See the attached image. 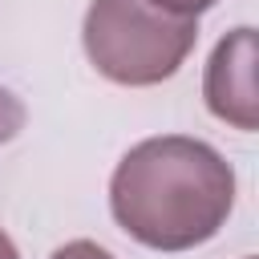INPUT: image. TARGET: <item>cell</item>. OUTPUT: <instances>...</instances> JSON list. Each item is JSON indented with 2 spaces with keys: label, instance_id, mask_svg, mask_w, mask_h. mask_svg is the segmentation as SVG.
I'll list each match as a JSON object with an SVG mask.
<instances>
[{
  "label": "cell",
  "instance_id": "cell-6",
  "mask_svg": "<svg viewBox=\"0 0 259 259\" xmlns=\"http://www.w3.org/2000/svg\"><path fill=\"white\" fill-rule=\"evenodd\" d=\"M150 4H158V8H166V12H174V16H190V20H198L206 8H214L219 0H150Z\"/></svg>",
  "mask_w": 259,
  "mask_h": 259
},
{
  "label": "cell",
  "instance_id": "cell-4",
  "mask_svg": "<svg viewBox=\"0 0 259 259\" xmlns=\"http://www.w3.org/2000/svg\"><path fill=\"white\" fill-rule=\"evenodd\" d=\"M24 121H28L24 101H20L12 89H4V85H0V146H4V142H12V138L24 130Z\"/></svg>",
  "mask_w": 259,
  "mask_h": 259
},
{
  "label": "cell",
  "instance_id": "cell-5",
  "mask_svg": "<svg viewBox=\"0 0 259 259\" xmlns=\"http://www.w3.org/2000/svg\"><path fill=\"white\" fill-rule=\"evenodd\" d=\"M49 259H113V255L93 239H73V243H61Z\"/></svg>",
  "mask_w": 259,
  "mask_h": 259
},
{
  "label": "cell",
  "instance_id": "cell-2",
  "mask_svg": "<svg viewBox=\"0 0 259 259\" xmlns=\"http://www.w3.org/2000/svg\"><path fill=\"white\" fill-rule=\"evenodd\" d=\"M81 45L105 81L146 89L186 65L198 45V20L174 16L150 0H89Z\"/></svg>",
  "mask_w": 259,
  "mask_h": 259
},
{
  "label": "cell",
  "instance_id": "cell-1",
  "mask_svg": "<svg viewBox=\"0 0 259 259\" xmlns=\"http://www.w3.org/2000/svg\"><path fill=\"white\" fill-rule=\"evenodd\" d=\"M235 206V170L202 138L158 134L121 154L109 178L113 223L150 251L210 243Z\"/></svg>",
  "mask_w": 259,
  "mask_h": 259
},
{
  "label": "cell",
  "instance_id": "cell-3",
  "mask_svg": "<svg viewBox=\"0 0 259 259\" xmlns=\"http://www.w3.org/2000/svg\"><path fill=\"white\" fill-rule=\"evenodd\" d=\"M202 97H206V109L251 134L259 125V97H255V28L251 24H239L231 28L210 61H206V73H202Z\"/></svg>",
  "mask_w": 259,
  "mask_h": 259
},
{
  "label": "cell",
  "instance_id": "cell-8",
  "mask_svg": "<svg viewBox=\"0 0 259 259\" xmlns=\"http://www.w3.org/2000/svg\"><path fill=\"white\" fill-rule=\"evenodd\" d=\"M247 259H251V255H247Z\"/></svg>",
  "mask_w": 259,
  "mask_h": 259
},
{
  "label": "cell",
  "instance_id": "cell-7",
  "mask_svg": "<svg viewBox=\"0 0 259 259\" xmlns=\"http://www.w3.org/2000/svg\"><path fill=\"white\" fill-rule=\"evenodd\" d=\"M0 259H20V251H16V243L4 235V227H0Z\"/></svg>",
  "mask_w": 259,
  "mask_h": 259
}]
</instances>
